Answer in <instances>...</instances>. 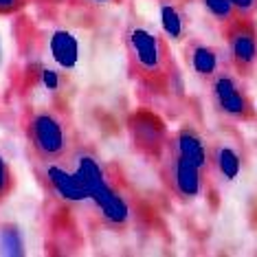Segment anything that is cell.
<instances>
[{"mask_svg":"<svg viewBox=\"0 0 257 257\" xmlns=\"http://www.w3.org/2000/svg\"><path fill=\"white\" fill-rule=\"evenodd\" d=\"M49 51H51L53 62L60 68L66 71V68H73L75 64H77L79 42L71 31H66V29H57V31H53L49 36Z\"/></svg>","mask_w":257,"mask_h":257,"instance_id":"11","label":"cell"},{"mask_svg":"<svg viewBox=\"0 0 257 257\" xmlns=\"http://www.w3.org/2000/svg\"><path fill=\"white\" fill-rule=\"evenodd\" d=\"M123 46L130 75L139 99L159 101L183 95L176 57L161 31L143 20H130L123 31Z\"/></svg>","mask_w":257,"mask_h":257,"instance_id":"1","label":"cell"},{"mask_svg":"<svg viewBox=\"0 0 257 257\" xmlns=\"http://www.w3.org/2000/svg\"><path fill=\"white\" fill-rule=\"evenodd\" d=\"M161 29L167 42H183L189 31V14L183 0H161Z\"/></svg>","mask_w":257,"mask_h":257,"instance_id":"10","label":"cell"},{"mask_svg":"<svg viewBox=\"0 0 257 257\" xmlns=\"http://www.w3.org/2000/svg\"><path fill=\"white\" fill-rule=\"evenodd\" d=\"M167 148H172L176 154L185 156L187 161H191L196 167L209 174V143L194 125H183L174 134H169Z\"/></svg>","mask_w":257,"mask_h":257,"instance_id":"9","label":"cell"},{"mask_svg":"<svg viewBox=\"0 0 257 257\" xmlns=\"http://www.w3.org/2000/svg\"><path fill=\"white\" fill-rule=\"evenodd\" d=\"M22 130L29 154L36 163H49L66 156L73 150V132L66 116L49 106H31L22 116Z\"/></svg>","mask_w":257,"mask_h":257,"instance_id":"2","label":"cell"},{"mask_svg":"<svg viewBox=\"0 0 257 257\" xmlns=\"http://www.w3.org/2000/svg\"><path fill=\"white\" fill-rule=\"evenodd\" d=\"M185 62L189 71L204 84H209L222 68L229 66L224 51L200 38H189L185 42Z\"/></svg>","mask_w":257,"mask_h":257,"instance_id":"7","label":"cell"},{"mask_svg":"<svg viewBox=\"0 0 257 257\" xmlns=\"http://www.w3.org/2000/svg\"><path fill=\"white\" fill-rule=\"evenodd\" d=\"M244 167V152L235 141L218 139L209 143V176L220 185L233 183Z\"/></svg>","mask_w":257,"mask_h":257,"instance_id":"8","label":"cell"},{"mask_svg":"<svg viewBox=\"0 0 257 257\" xmlns=\"http://www.w3.org/2000/svg\"><path fill=\"white\" fill-rule=\"evenodd\" d=\"M231 7L235 9V16L242 20H253L255 18V5L257 0H229Z\"/></svg>","mask_w":257,"mask_h":257,"instance_id":"14","label":"cell"},{"mask_svg":"<svg viewBox=\"0 0 257 257\" xmlns=\"http://www.w3.org/2000/svg\"><path fill=\"white\" fill-rule=\"evenodd\" d=\"M90 3H95V5H119L121 0H90Z\"/></svg>","mask_w":257,"mask_h":257,"instance_id":"17","label":"cell"},{"mask_svg":"<svg viewBox=\"0 0 257 257\" xmlns=\"http://www.w3.org/2000/svg\"><path fill=\"white\" fill-rule=\"evenodd\" d=\"M29 3H38V5H66L68 0H29Z\"/></svg>","mask_w":257,"mask_h":257,"instance_id":"16","label":"cell"},{"mask_svg":"<svg viewBox=\"0 0 257 257\" xmlns=\"http://www.w3.org/2000/svg\"><path fill=\"white\" fill-rule=\"evenodd\" d=\"M14 189H16V174H14V169H11L9 161L5 159L3 152H0V204L14 194Z\"/></svg>","mask_w":257,"mask_h":257,"instance_id":"13","label":"cell"},{"mask_svg":"<svg viewBox=\"0 0 257 257\" xmlns=\"http://www.w3.org/2000/svg\"><path fill=\"white\" fill-rule=\"evenodd\" d=\"M125 130L132 150L148 163H159L169 141V127L165 119L150 108H137L127 114Z\"/></svg>","mask_w":257,"mask_h":257,"instance_id":"5","label":"cell"},{"mask_svg":"<svg viewBox=\"0 0 257 257\" xmlns=\"http://www.w3.org/2000/svg\"><path fill=\"white\" fill-rule=\"evenodd\" d=\"M156 167H159L161 183L165 185L167 194L183 204L196 202L211 185V176L207 172L196 167L185 156L176 154L172 148H165Z\"/></svg>","mask_w":257,"mask_h":257,"instance_id":"3","label":"cell"},{"mask_svg":"<svg viewBox=\"0 0 257 257\" xmlns=\"http://www.w3.org/2000/svg\"><path fill=\"white\" fill-rule=\"evenodd\" d=\"M198 3H200V7L204 9V14H207L215 25H220V29L237 18L235 9L231 7L229 0H198Z\"/></svg>","mask_w":257,"mask_h":257,"instance_id":"12","label":"cell"},{"mask_svg":"<svg viewBox=\"0 0 257 257\" xmlns=\"http://www.w3.org/2000/svg\"><path fill=\"white\" fill-rule=\"evenodd\" d=\"M222 38L226 46V62L229 68L239 79H248L255 73L257 60V40H255V22L235 18L226 27H222Z\"/></svg>","mask_w":257,"mask_h":257,"instance_id":"6","label":"cell"},{"mask_svg":"<svg viewBox=\"0 0 257 257\" xmlns=\"http://www.w3.org/2000/svg\"><path fill=\"white\" fill-rule=\"evenodd\" d=\"M209 97L215 112L231 123H250L255 119L253 99L244 88L242 79L229 66H224L209 81Z\"/></svg>","mask_w":257,"mask_h":257,"instance_id":"4","label":"cell"},{"mask_svg":"<svg viewBox=\"0 0 257 257\" xmlns=\"http://www.w3.org/2000/svg\"><path fill=\"white\" fill-rule=\"evenodd\" d=\"M29 5V0H0V16H16Z\"/></svg>","mask_w":257,"mask_h":257,"instance_id":"15","label":"cell"}]
</instances>
